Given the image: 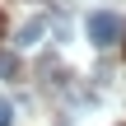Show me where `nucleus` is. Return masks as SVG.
I'll use <instances>...</instances> for the list:
<instances>
[{
    "label": "nucleus",
    "instance_id": "f257e3e1",
    "mask_svg": "<svg viewBox=\"0 0 126 126\" xmlns=\"http://www.w3.org/2000/svg\"><path fill=\"white\" fill-rule=\"evenodd\" d=\"M84 33H89V42L94 47H112V42H122V19L117 14H108V9H94L89 19H84Z\"/></svg>",
    "mask_w": 126,
    "mask_h": 126
},
{
    "label": "nucleus",
    "instance_id": "f03ea898",
    "mask_svg": "<svg viewBox=\"0 0 126 126\" xmlns=\"http://www.w3.org/2000/svg\"><path fill=\"white\" fill-rule=\"evenodd\" d=\"M42 33H47V19L37 14V19L19 23V33H14V47H37V42H42Z\"/></svg>",
    "mask_w": 126,
    "mask_h": 126
},
{
    "label": "nucleus",
    "instance_id": "7ed1b4c3",
    "mask_svg": "<svg viewBox=\"0 0 126 126\" xmlns=\"http://www.w3.org/2000/svg\"><path fill=\"white\" fill-rule=\"evenodd\" d=\"M19 75V61H14V51H0V79H14Z\"/></svg>",
    "mask_w": 126,
    "mask_h": 126
},
{
    "label": "nucleus",
    "instance_id": "20e7f679",
    "mask_svg": "<svg viewBox=\"0 0 126 126\" xmlns=\"http://www.w3.org/2000/svg\"><path fill=\"white\" fill-rule=\"evenodd\" d=\"M0 126H14V108H9L5 98H0Z\"/></svg>",
    "mask_w": 126,
    "mask_h": 126
}]
</instances>
